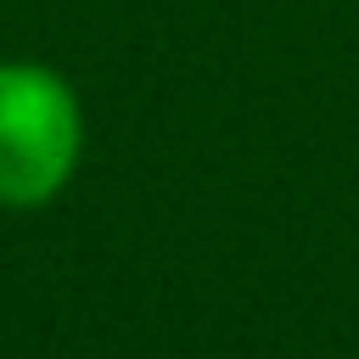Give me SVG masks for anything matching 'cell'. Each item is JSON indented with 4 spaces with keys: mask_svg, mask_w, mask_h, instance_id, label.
Listing matches in <instances>:
<instances>
[{
    "mask_svg": "<svg viewBox=\"0 0 359 359\" xmlns=\"http://www.w3.org/2000/svg\"><path fill=\"white\" fill-rule=\"evenodd\" d=\"M84 118L62 73L34 62L0 67V202L39 208L50 202L79 163Z\"/></svg>",
    "mask_w": 359,
    "mask_h": 359,
    "instance_id": "6da1fadb",
    "label": "cell"
}]
</instances>
